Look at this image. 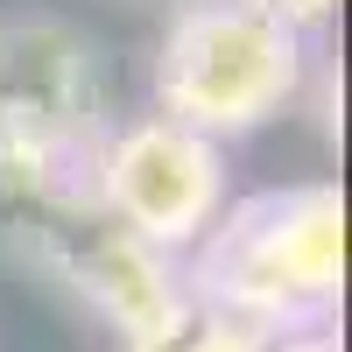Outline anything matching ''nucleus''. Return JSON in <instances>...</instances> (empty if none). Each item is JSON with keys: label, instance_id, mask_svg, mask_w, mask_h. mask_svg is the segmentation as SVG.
<instances>
[{"label": "nucleus", "instance_id": "obj_9", "mask_svg": "<svg viewBox=\"0 0 352 352\" xmlns=\"http://www.w3.org/2000/svg\"><path fill=\"white\" fill-rule=\"evenodd\" d=\"M176 8H184V0H176Z\"/></svg>", "mask_w": 352, "mask_h": 352}, {"label": "nucleus", "instance_id": "obj_2", "mask_svg": "<svg viewBox=\"0 0 352 352\" xmlns=\"http://www.w3.org/2000/svg\"><path fill=\"white\" fill-rule=\"evenodd\" d=\"M106 134L113 85L99 43L56 14L0 21V197L92 190Z\"/></svg>", "mask_w": 352, "mask_h": 352}, {"label": "nucleus", "instance_id": "obj_8", "mask_svg": "<svg viewBox=\"0 0 352 352\" xmlns=\"http://www.w3.org/2000/svg\"><path fill=\"white\" fill-rule=\"evenodd\" d=\"M268 352H345V345H338V331L317 324V331H289V338H275Z\"/></svg>", "mask_w": 352, "mask_h": 352}, {"label": "nucleus", "instance_id": "obj_1", "mask_svg": "<svg viewBox=\"0 0 352 352\" xmlns=\"http://www.w3.org/2000/svg\"><path fill=\"white\" fill-rule=\"evenodd\" d=\"M184 289L226 303L268 338L317 331L345 296V197L338 184H275L226 204L190 247Z\"/></svg>", "mask_w": 352, "mask_h": 352}, {"label": "nucleus", "instance_id": "obj_6", "mask_svg": "<svg viewBox=\"0 0 352 352\" xmlns=\"http://www.w3.org/2000/svg\"><path fill=\"white\" fill-rule=\"evenodd\" d=\"M268 345H275V338L261 331V324L232 317L226 303L197 296V289H176L141 331L120 338V352H268Z\"/></svg>", "mask_w": 352, "mask_h": 352}, {"label": "nucleus", "instance_id": "obj_5", "mask_svg": "<svg viewBox=\"0 0 352 352\" xmlns=\"http://www.w3.org/2000/svg\"><path fill=\"white\" fill-rule=\"evenodd\" d=\"M92 197L120 219L134 240H148L155 254H190L212 219L226 212V148L190 127L162 120H127L106 134L99 169H92Z\"/></svg>", "mask_w": 352, "mask_h": 352}, {"label": "nucleus", "instance_id": "obj_7", "mask_svg": "<svg viewBox=\"0 0 352 352\" xmlns=\"http://www.w3.org/2000/svg\"><path fill=\"white\" fill-rule=\"evenodd\" d=\"M240 8L268 14L275 28H289V36H310V28H324L338 14V0H240Z\"/></svg>", "mask_w": 352, "mask_h": 352}, {"label": "nucleus", "instance_id": "obj_3", "mask_svg": "<svg viewBox=\"0 0 352 352\" xmlns=\"http://www.w3.org/2000/svg\"><path fill=\"white\" fill-rule=\"evenodd\" d=\"M303 71V36L275 28L268 14L240 0H184L155 43V106L162 120L226 148L296 106Z\"/></svg>", "mask_w": 352, "mask_h": 352}, {"label": "nucleus", "instance_id": "obj_4", "mask_svg": "<svg viewBox=\"0 0 352 352\" xmlns=\"http://www.w3.org/2000/svg\"><path fill=\"white\" fill-rule=\"evenodd\" d=\"M8 247L43 282H56L92 317H106L120 338L141 331L176 289H184V268H176L169 254H155L148 240H134L92 190L8 197Z\"/></svg>", "mask_w": 352, "mask_h": 352}]
</instances>
